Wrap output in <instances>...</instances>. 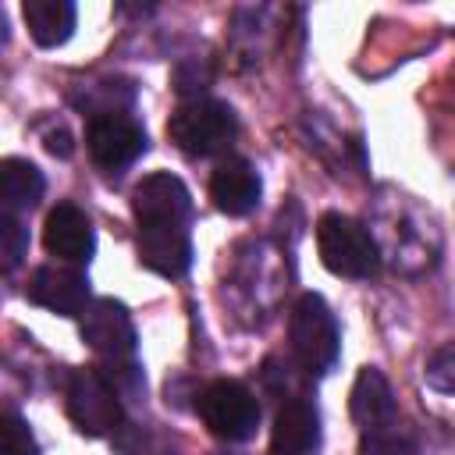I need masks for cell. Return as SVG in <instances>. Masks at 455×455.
<instances>
[{"label":"cell","mask_w":455,"mask_h":455,"mask_svg":"<svg viewBox=\"0 0 455 455\" xmlns=\"http://www.w3.org/2000/svg\"><path fill=\"white\" fill-rule=\"evenodd\" d=\"M316 252L331 274L352 277V281L373 277L380 267L377 242L370 238V231L359 220H352L345 213H323L316 220Z\"/></svg>","instance_id":"6da1fadb"},{"label":"cell","mask_w":455,"mask_h":455,"mask_svg":"<svg viewBox=\"0 0 455 455\" xmlns=\"http://www.w3.org/2000/svg\"><path fill=\"white\" fill-rule=\"evenodd\" d=\"M288 338H291V355L306 373L320 377L338 363V348H341L338 320L320 295L306 291L295 302L288 320Z\"/></svg>","instance_id":"7a4b0ae2"},{"label":"cell","mask_w":455,"mask_h":455,"mask_svg":"<svg viewBox=\"0 0 455 455\" xmlns=\"http://www.w3.org/2000/svg\"><path fill=\"white\" fill-rule=\"evenodd\" d=\"M238 135L235 110L220 100H188L167 121V139L188 156H213Z\"/></svg>","instance_id":"3957f363"},{"label":"cell","mask_w":455,"mask_h":455,"mask_svg":"<svg viewBox=\"0 0 455 455\" xmlns=\"http://www.w3.org/2000/svg\"><path fill=\"white\" fill-rule=\"evenodd\" d=\"M196 409L213 437L220 441H249L259 427V402L238 380H213L199 391Z\"/></svg>","instance_id":"277c9868"},{"label":"cell","mask_w":455,"mask_h":455,"mask_svg":"<svg viewBox=\"0 0 455 455\" xmlns=\"http://www.w3.org/2000/svg\"><path fill=\"white\" fill-rule=\"evenodd\" d=\"M68 416L85 437L114 434L124 419L121 391L100 370H75L68 380Z\"/></svg>","instance_id":"5b68a950"},{"label":"cell","mask_w":455,"mask_h":455,"mask_svg":"<svg viewBox=\"0 0 455 455\" xmlns=\"http://www.w3.org/2000/svg\"><path fill=\"white\" fill-rule=\"evenodd\" d=\"M78 316H82V341L96 355L110 359L114 366L132 363L139 338H135V323H132V316H128V309L121 302L92 299Z\"/></svg>","instance_id":"8992f818"},{"label":"cell","mask_w":455,"mask_h":455,"mask_svg":"<svg viewBox=\"0 0 455 455\" xmlns=\"http://www.w3.org/2000/svg\"><path fill=\"white\" fill-rule=\"evenodd\" d=\"M132 213H135L139 228H146V224H188L192 196H188L181 178H174L171 171H156V174H146L132 188Z\"/></svg>","instance_id":"52a82bcc"},{"label":"cell","mask_w":455,"mask_h":455,"mask_svg":"<svg viewBox=\"0 0 455 455\" xmlns=\"http://www.w3.org/2000/svg\"><path fill=\"white\" fill-rule=\"evenodd\" d=\"M89 156L96 160V167L103 171H124L128 164H135L146 153V132L139 121L124 117V114H103L92 117L89 124Z\"/></svg>","instance_id":"ba28073f"},{"label":"cell","mask_w":455,"mask_h":455,"mask_svg":"<svg viewBox=\"0 0 455 455\" xmlns=\"http://www.w3.org/2000/svg\"><path fill=\"white\" fill-rule=\"evenodd\" d=\"M28 299L57 316H78L89 306V281L75 267L46 263L28 281Z\"/></svg>","instance_id":"9c48e42d"},{"label":"cell","mask_w":455,"mask_h":455,"mask_svg":"<svg viewBox=\"0 0 455 455\" xmlns=\"http://www.w3.org/2000/svg\"><path fill=\"white\" fill-rule=\"evenodd\" d=\"M139 263L164 277H181L192 263V242L185 224H146L139 228Z\"/></svg>","instance_id":"30bf717a"},{"label":"cell","mask_w":455,"mask_h":455,"mask_svg":"<svg viewBox=\"0 0 455 455\" xmlns=\"http://www.w3.org/2000/svg\"><path fill=\"white\" fill-rule=\"evenodd\" d=\"M43 242L50 256L68 259V263H85L92 256V224L75 203H57L46 213Z\"/></svg>","instance_id":"8fae6325"},{"label":"cell","mask_w":455,"mask_h":455,"mask_svg":"<svg viewBox=\"0 0 455 455\" xmlns=\"http://www.w3.org/2000/svg\"><path fill=\"white\" fill-rule=\"evenodd\" d=\"M320 444V416L309 398H288L277 409L270 455H313Z\"/></svg>","instance_id":"7c38bea8"},{"label":"cell","mask_w":455,"mask_h":455,"mask_svg":"<svg viewBox=\"0 0 455 455\" xmlns=\"http://www.w3.org/2000/svg\"><path fill=\"white\" fill-rule=\"evenodd\" d=\"M259 174L249 160H224L210 178V199L228 217H245L259 206Z\"/></svg>","instance_id":"4fadbf2b"},{"label":"cell","mask_w":455,"mask_h":455,"mask_svg":"<svg viewBox=\"0 0 455 455\" xmlns=\"http://www.w3.org/2000/svg\"><path fill=\"white\" fill-rule=\"evenodd\" d=\"M348 409H352V419L363 430H380V427H391L398 419L395 391H391L387 377L373 366L359 370V377L352 384V395H348Z\"/></svg>","instance_id":"5bb4252c"},{"label":"cell","mask_w":455,"mask_h":455,"mask_svg":"<svg viewBox=\"0 0 455 455\" xmlns=\"http://www.w3.org/2000/svg\"><path fill=\"white\" fill-rule=\"evenodd\" d=\"M43 171L32 160L21 156H7L0 160V210L4 213H18V210H32L43 199Z\"/></svg>","instance_id":"9a60e30c"},{"label":"cell","mask_w":455,"mask_h":455,"mask_svg":"<svg viewBox=\"0 0 455 455\" xmlns=\"http://www.w3.org/2000/svg\"><path fill=\"white\" fill-rule=\"evenodd\" d=\"M21 18L28 36L39 46H60L75 32V4L71 0H25Z\"/></svg>","instance_id":"2e32d148"},{"label":"cell","mask_w":455,"mask_h":455,"mask_svg":"<svg viewBox=\"0 0 455 455\" xmlns=\"http://www.w3.org/2000/svg\"><path fill=\"white\" fill-rule=\"evenodd\" d=\"M25 256H28V228L14 213L0 210V274L18 270Z\"/></svg>","instance_id":"e0dca14e"},{"label":"cell","mask_w":455,"mask_h":455,"mask_svg":"<svg viewBox=\"0 0 455 455\" xmlns=\"http://www.w3.org/2000/svg\"><path fill=\"white\" fill-rule=\"evenodd\" d=\"M0 455H39L32 427L11 405H0Z\"/></svg>","instance_id":"ac0fdd59"},{"label":"cell","mask_w":455,"mask_h":455,"mask_svg":"<svg viewBox=\"0 0 455 455\" xmlns=\"http://www.w3.org/2000/svg\"><path fill=\"white\" fill-rule=\"evenodd\" d=\"M359 455H416V441L391 423L380 430H363Z\"/></svg>","instance_id":"d6986e66"},{"label":"cell","mask_w":455,"mask_h":455,"mask_svg":"<svg viewBox=\"0 0 455 455\" xmlns=\"http://www.w3.org/2000/svg\"><path fill=\"white\" fill-rule=\"evenodd\" d=\"M427 384L437 387L441 395H451V387H455V352H451V345H441L430 355V363H427Z\"/></svg>","instance_id":"ffe728a7"},{"label":"cell","mask_w":455,"mask_h":455,"mask_svg":"<svg viewBox=\"0 0 455 455\" xmlns=\"http://www.w3.org/2000/svg\"><path fill=\"white\" fill-rule=\"evenodd\" d=\"M46 149H50V153H57V156H71L68 132H50V135H46Z\"/></svg>","instance_id":"44dd1931"}]
</instances>
